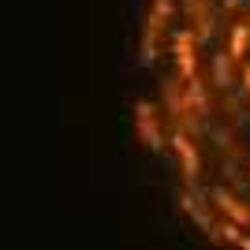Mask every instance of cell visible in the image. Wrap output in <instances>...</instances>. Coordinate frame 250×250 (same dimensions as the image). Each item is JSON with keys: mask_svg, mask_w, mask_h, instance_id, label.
Instances as JSON below:
<instances>
[{"mask_svg": "<svg viewBox=\"0 0 250 250\" xmlns=\"http://www.w3.org/2000/svg\"><path fill=\"white\" fill-rule=\"evenodd\" d=\"M198 34L190 30V26H179L172 34V56H176V75L183 83H194L198 79Z\"/></svg>", "mask_w": 250, "mask_h": 250, "instance_id": "1", "label": "cell"}, {"mask_svg": "<svg viewBox=\"0 0 250 250\" xmlns=\"http://www.w3.org/2000/svg\"><path fill=\"white\" fill-rule=\"evenodd\" d=\"M206 198L213 206V213H220L224 220L239 224V228H250V202H243L239 194H231L228 187H209Z\"/></svg>", "mask_w": 250, "mask_h": 250, "instance_id": "2", "label": "cell"}, {"mask_svg": "<svg viewBox=\"0 0 250 250\" xmlns=\"http://www.w3.org/2000/svg\"><path fill=\"white\" fill-rule=\"evenodd\" d=\"M172 149H176V157H179V168H183V179H187V187H194L198 190V172H202V161H198V146L190 142V135L183 131V124H176L172 127Z\"/></svg>", "mask_w": 250, "mask_h": 250, "instance_id": "3", "label": "cell"}, {"mask_svg": "<svg viewBox=\"0 0 250 250\" xmlns=\"http://www.w3.org/2000/svg\"><path fill=\"white\" fill-rule=\"evenodd\" d=\"M168 15H172V0H149L146 22H142V60H153L157 38H161V30H165Z\"/></svg>", "mask_w": 250, "mask_h": 250, "instance_id": "4", "label": "cell"}, {"mask_svg": "<svg viewBox=\"0 0 250 250\" xmlns=\"http://www.w3.org/2000/svg\"><path fill=\"white\" fill-rule=\"evenodd\" d=\"M135 135H138L142 146L165 149V135H161V124H157V108H153V101H146V97L135 101Z\"/></svg>", "mask_w": 250, "mask_h": 250, "instance_id": "5", "label": "cell"}, {"mask_svg": "<svg viewBox=\"0 0 250 250\" xmlns=\"http://www.w3.org/2000/svg\"><path fill=\"white\" fill-rule=\"evenodd\" d=\"M179 206H183V213H187V217L194 220L206 235L213 231V224H217V220H213V213L202 206V198H198V190H194V187H183V190H179Z\"/></svg>", "mask_w": 250, "mask_h": 250, "instance_id": "6", "label": "cell"}, {"mask_svg": "<svg viewBox=\"0 0 250 250\" xmlns=\"http://www.w3.org/2000/svg\"><path fill=\"white\" fill-rule=\"evenodd\" d=\"M247 45H250V22H231L228 26V56L231 60H243L247 56Z\"/></svg>", "mask_w": 250, "mask_h": 250, "instance_id": "7", "label": "cell"}, {"mask_svg": "<svg viewBox=\"0 0 250 250\" xmlns=\"http://www.w3.org/2000/svg\"><path fill=\"white\" fill-rule=\"evenodd\" d=\"M187 116H209V97H206L202 79L187 83Z\"/></svg>", "mask_w": 250, "mask_h": 250, "instance_id": "8", "label": "cell"}, {"mask_svg": "<svg viewBox=\"0 0 250 250\" xmlns=\"http://www.w3.org/2000/svg\"><path fill=\"white\" fill-rule=\"evenodd\" d=\"M209 239H213V243H228V247H239V243H243V228L220 217L217 224H213V231H209Z\"/></svg>", "mask_w": 250, "mask_h": 250, "instance_id": "9", "label": "cell"}, {"mask_svg": "<svg viewBox=\"0 0 250 250\" xmlns=\"http://www.w3.org/2000/svg\"><path fill=\"white\" fill-rule=\"evenodd\" d=\"M231 56H228V49H220V52H213V86H220V90H228L231 86Z\"/></svg>", "mask_w": 250, "mask_h": 250, "instance_id": "10", "label": "cell"}, {"mask_svg": "<svg viewBox=\"0 0 250 250\" xmlns=\"http://www.w3.org/2000/svg\"><path fill=\"white\" fill-rule=\"evenodd\" d=\"M239 79H243V90H247V94H250V60H247V63H243V67H239Z\"/></svg>", "mask_w": 250, "mask_h": 250, "instance_id": "11", "label": "cell"}, {"mask_svg": "<svg viewBox=\"0 0 250 250\" xmlns=\"http://www.w3.org/2000/svg\"><path fill=\"white\" fill-rule=\"evenodd\" d=\"M239 4H243V0H224V8H228V11H235Z\"/></svg>", "mask_w": 250, "mask_h": 250, "instance_id": "12", "label": "cell"}, {"mask_svg": "<svg viewBox=\"0 0 250 250\" xmlns=\"http://www.w3.org/2000/svg\"><path fill=\"white\" fill-rule=\"evenodd\" d=\"M239 250H250V235H243V243H239Z\"/></svg>", "mask_w": 250, "mask_h": 250, "instance_id": "13", "label": "cell"}, {"mask_svg": "<svg viewBox=\"0 0 250 250\" xmlns=\"http://www.w3.org/2000/svg\"><path fill=\"white\" fill-rule=\"evenodd\" d=\"M247 22H250V15H247Z\"/></svg>", "mask_w": 250, "mask_h": 250, "instance_id": "14", "label": "cell"}]
</instances>
